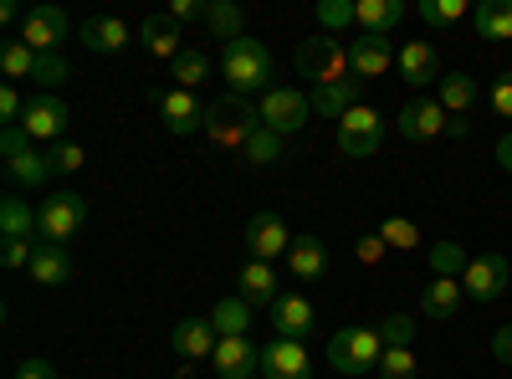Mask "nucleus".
<instances>
[{"mask_svg": "<svg viewBox=\"0 0 512 379\" xmlns=\"http://www.w3.org/2000/svg\"><path fill=\"white\" fill-rule=\"evenodd\" d=\"M272 52L262 47L256 36H241L231 47H221V77L231 82V98H246V93H272Z\"/></svg>", "mask_w": 512, "mask_h": 379, "instance_id": "nucleus-1", "label": "nucleus"}, {"mask_svg": "<svg viewBox=\"0 0 512 379\" xmlns=\"http://www.w3.org/2000/svg\"><path fill=\"white\" fill-rule=\"evenodd\" d=\"M384 359V339L379 328H338L328 339V369H338L344 379H364L374 374Z\"/></svg>", "mask_w": 512, "mask_h": 379, "instance_id": "nucleus-2", "label": "nucleus"}, {"mask_svg": "<svg viewBox=\"0 0 512 379\" xmlns=\"http://www.w3.org/2000/svg\"><path fill=\"white\" fill-rule=\"evenodd\" d=\"M297 72H303L313 88H328V82H354L349 72V41H338V36H313L297 47Z\"/></svg>", "mask_w": 512, "mask_h": 379, "instance_id": "nucleus-3", "label": "nucleus"}, {"mask_svg": "<svg viewBox=\"0 0 512 379\" xmlns=\"http://www.w3.org/2000/svg\"><path fill=\"white\" fill-rule=\"evenodd\" d=\"M256 129H262V108H251L246 98L210 103V113H205V139L221 144V149H246V139Z\"/></svg>", "mask_w": 512, "mask_h": 379, "instance_id": "nucleus-4", "label": "nucleus"}, {"mask_svg": "<svg viewBox=\"0 0 512 379\" xmlns=\"http://www.w3.org/2000/svg\"><path fill=\"white\" fill-rule=\"evenodd\" d=\"M82 221H88V200L72 195V190H57L36 205V241H47V246H67Z\"/></svg>", "mask_w": 512, "mask_h": 379, "instance_id": "nucleus-5", "label": "nucleus"}, {"mask_svg": "<svg viewBox=\"0 0 512 379\" xmlns=\"http://www.w3.org/2000/svg\"><path fill=\"white\" fill-rule=\"evenodd\" d=\"M384 144V113L359 103L344 113V123H338V154L344 159H369L374 149Z\"/></svg>", "mask_w": 512, "mask_h": 379, "instance_id": "nucleus-6", "label": "nucleus"}, {"mask_svg": "<svg viewBox=\"0 0 512 379\" xmlns=\"http://www.w3.org/2000/svg\"><path fill=\"white\" fill-rule=\"evenodd\" d=\"M308 118H313V93H297V88L262 93V123H267V129H277L282 139L297 134V129H308Z\"/></svg>", "mask_w": 512, "mask_h": 379, "instance_id": "nucleus-7", "label": "nucleus"}, {"mask_svg": "<svg viewBox=\"0 0 512 379\" xmlns=\"http://www.w3.org/2000/svg\"><path fill=\"white\" fill-rule=\"evenodd\" d=\"M67 123H72V108H67L57 93H36V98L26 103L21 129L31 134V144H62V139H67Z\"/></svg>", "mask_w": 512, "mask_h": 379, "instance_id": "nucleus-8", "label": "nucleus"}, {"mask_svg": "<svg viewBox=\"0 0 512 379\" xmlns=\"http://www.w3.org/2000/svg\"><path fill=\"white\" fill-rule=\"evenodd\" d=\"M154 108H159V118H164V129L175 134V139H190V134H205V103L195 98V93H185V88H164L159 98H154Z\"/></svg>", "mask_w": 512, "mask_h": 379, "instance_id": "nucleus-9", "label": "nucleus"}, {"mask_svg": "<svg viewBox=\"0 0 512 379\" xmlns=\"http://www.w3.org/2000/svg\"><path fill=\"white\" fill-rule=\"evenodd\" d=\"M507 282H512V267H507L502 251H482V257H472V267H466V277H461V287H466L472 303H497L507 292Z\"/></svg>", "mask_w": 512, "mask_h": 379, "instance_id": "nucleus-10", "label": "nucleus"}, {"mask_svg": "<svg viewBox=\"0 0 512 379\" xmlns=\"http://www.w3.org/2000/svg\"><path fill=\"white\" fill-rule=\"evenodd\" d=\"M292 231L272 216V210H256V216L246 221V251H251V262H277L292 251Z\"/></svg>", "mask_w": 512, "mask_h": 379, "instance_id": "nucleus-11", "label": "nucleus"}, {"mask_svg": "<svg viewBox=\"0 0 512 379\" xmlns=\"http://www.w3.org/2000/svg\"><path fill=\"white\" fill-rule=\"evenodd\" d=\"M446 123H451V113L441 108V98H410V103L400 108V139L431 144V139L446 134Z\"/></svg>", "mask_w": 512, "mask_h": 379, "instance_id": "nucleus-12", "label": "nucleus"}, {"mask_svg": "<svg viewBox=\"0 0 512 379\" xmlns=\"http://www.w3.org/2000/svg\"><path fill=\"white\" fill-rule=\"evenodd\" d=\"M67 31H72V21H67L62 6H31L26 21H21V41L31 52H57L67 41Z\"/></svg>", "mask_w": 512, "mask_h": 379, "instance_id": "nucleus-13", "label": "nucleus"}, {"mask_svg": "<svg viewBox=\"0 0 512 379\" xmlns=\"http://www.w3.org/2000/svg\"><path fill=\"white\" fill-rule=\"evenodd\" d=\"M272 328H277V339H297V344H303L308 333L318 328V308L303 298V292H282V298L272 303Z\"/></svg>", "mask_w": 512, "mask_h": 379, "instance_id": "nucleus-14", "label": "nucleus"}, {"mask_svg": "<svg viewBox=\"0 0 512 379\" xmlns=\"http://www.w3.org/2000/svg\"><path fill=\"white\" fill-rule=\"evenodd\" d=\"M216 344H221V333H216V323H210V318H180L175 328H169V349H175L185 364L210 359V354H216Z\"/></svg>", "mask_w": 512, "mask_h": 379, "instance_id": "nucleus-15", "label": "nucleus"}, {"mask_svg": "<svg viewBox=\"0 0 512 379\" xmlns=\"http://www.w3.org/2000/svg\"><path fill=\"white\" fill-rule=\"evenodd\" d=\"M262 379H313V359L297 339H272L262 349Z\"/></svg>", "mask_w": 512, "mask_h": 379, "instance_id": "nucleus-16", "label": "nucleus"}, {"mask_svg": "<svg viewBox=\"0 0 512 379\" xmlns=\"http://www.w3.org/2000/svg\"><path fill=\"white\" fill-rule=\"evenodd\" d=\"M210 369H216L221 379H256L262 374V349H256L251 339H221L216 354H210Z\"/></svg>", "mask_w": 512, "mask_h": 379, "instance_id": "nucleus-17", "label": "nucleus"}, {"mask_svg": "<svg viewBox=\"0 0 512 379\" xmlns=\"http://www.w3.org/2000/svg\"><path fill=\"white\" fill-rule=\"evenodd\" d=\"M395 67V41L390 36H354L349 41V72L354 77H384Z\"/></svg>", "mask_w": 512, "mask_h": 379, "instance_id": "nucleus-18", "label": "nucleus"}, {"mask_svg": "<svg viewBox=\"0 0 512 379\" xmlns=\"http://www.w3.org/2000/svg\"><path fill=\"white\" fill-rule=\"evenodd\" d=\"M400 82H410V88H431V82H441V57L431 41H405L400 47Z\"/></svg>", "mask_w": 512, "mask_h": 379, "instance_id": "nucleus-19", "label": "nucleus"}, {"mask_svg": "<svg viewBox=\"0 0 512 379\" xmlns=\"http://www.w3.org/2000/svg\"><path fill=\"white\" fill-rule=\"evenodd\" d=\"M461 303H466V287H461V277H431V287L420 292V313L431 318V323L456 318V313H461Z\"/></svg>", "mask_w": 512, "mask_h": 379, "instance_id": "nucleus-20", "label": "nucleus"}, {"mask_svg": "<svg viewBox=\"0 0 512 379\" xmlns=\"http://www.w3.org/2000/svg\"><path fill=\"white\" fill-rule=\"evenodd\" d=\"M139 47L149 52V57H159V62H175L185 47H180V21L175 16H149L144 26H139Z\"/></svg>", "mask_w": 512, "mask_h": 379, "instance_id": "nucleus-21", "label": "nucleus"}, {"mask_svg": "<svg viewBox=\"0 0 512 379\" xmlns=\"http://www.w3.org/2000/svg\"><path fill=\"white\" fill-rule=\"evenodd\" d=\"M236 287H241V298L251 303V308H272L282 292H277V267L272 262H246L241 272H236Z\"/></svg>", "mask_w": 512, "mask_h": 379, "instance_id": "nucleus-22", "label": "nucleus"}, {"mask_svg": "<svg viewBox=\"0 0 512 379\" xmlns=\"http://www.w3.org/2000/svg\"><path fill=\"white\" fill-rule=\"evenodd\" d=\"M77 41L88 52H123L128 47V26L118 16H88V21L77 26Z\"/></svg>", "mask_w": 512, "mask_h": 379, "instance_id": "nucleus-23", "label": "nucleus"}, {"mask_svg": "<svg viewBox=\"0 0 512 379\" xmlns=\"http://www.w3.org/2000/svg\"><path fill=\"white\" fill-rule=\"evenodd\" d=\"M287 272H292L297 282H318V277L328 272V246H323L318 236H297L292 251H287Z\"/></svg>", "mask_w": 512, "mask_h": 379, "instance_id": "nucleus-24", "label": "nucleus"}, {"mask_svg": "<svg viewBox=\"0 0 512 379\" xmlns=\"http://www.w3.org/2000/svg\"><path fill=\"white\" fill-rule=\"evenodd\" d=\"M354 11L364 36H390L405 21V0H354Z\"/></svg>", "mask_w": 512, "mask_h": 379, "instance_id": "nucleus-25", "label": "nucleus"}, {"mask_svg": "<svg viewBox=\"0 0 512 379\" xmlns=\"http://www.w3.org/2000/svg\"><path fill=\"white\" fill-rule=\"evenodd\" d=\"M31 282H41V287H67V282H72L67 246H47V241H41L36 257H31Z\"/></svg>", "mask_w": 512, "mask_h": 379, "instance_id": "nucleus-26", "label": "nucleus"}, {"mask_svg": "<svg viewBox=\"0 0 512 379\" xmlns=\"http://www.w3.org/2000/svg\"><path fill=\"white\" fill-rule=\"evenodd\" d=\"M205 31L221 41V47H231V41L246 36V11L236 6V0H210V11H205Z\"/></svg>", "mask_w": 512, "mask_h": 379, "instance_id": "nucleus-27", "label": "nucleus"}, {"mask_svg": "<svg viewBox=\"0 0 512 379\" xmlns=\"http://www.w3.org/2000/svg\"><path fill=\"white\" fill-rule=\"evenodd\" d=\"M359 108V82H328V88H313V113L344 123V113Z\"/></svg>", "mask_w": 512, "mask_h": 379, "instance_id": "nucleus-28", "label": "nucleus"}, {"mask_svg": "<svg viewBox=\"0 0 512 379\" xmlns=\"http://www.w3.org/2000/svg\"><path fill=\"white\" fill-rule=\"evenodd\" d=\"M472 26L482 41H512V0H482L472 11Z\"/></svg>", "mask_w": 512, "mask_h": 379, "instance_id": "nucleus-29", "label": "nucleus"}, {"mask_svg": "<svg viewBox=\"0 0 512 379\" xmlns=\"http://www.w3.org/2000/svg\"><path fill=\"white\" fill-rule=\"evenodd\" d=\"M210 323H216L221 339H246V328H251V303L241 298V292H231V298H221L216 308H210Z\"/></svg>", "mask_w": 512, "mask_h": 379, "instance_id": "nucleus-30", "label": "nucleus"}, {"mask_svg": "<svg viewBox=\"0 0 512 379\" xmlns=\"http://www.w3.org/2000/svg\"><path fill=\"white\" fill-rule=\"evenodd\" d=\"M477 98H482V88H477L466 72H446V77H441V108H446L451 118H466V113L477 108Z\"/></svg>", "mask_w": 512, "mask_h": 379, "instance_id": "nucleus-31", "label": "nucleus"}, {"mask_svg": "<svg viewBox=\"0 0 512 379\" xmlns=\"http://www.w3.org/2000/svg\"><path fill=\"white\" fill-rule=\"evenodd\" d=\"M282 149H287V139H282L277 129H267V123H262V129H256V134L246 139L241 159L251 164V170H267V164H277V159H282Z\"/></svg>", "mask_w": 512, "mask_h": 379, "instance_id": "nucleus-32", "label": "nucleus"}, {"mask_svg": "<svg viewBox=\"0 0 512 379\" xmlns=\"http://www.w3.org/2000/svg\"><path fill=\"white\" fill-rule=\"evenodd\" d=\"M0 236H36V205L21 195L0 200Z\"/></svg>", "mask_w": 512, "mask_h": 379, "instance_id": "nucleus-33", "label": "nucleus"}, {"mask_svg": "<svg viewBox=\"0 0 512 379\" xmlns=\"http://www.w3.org/2000/svg\"><path fill=\"white\" fill-rule=\"evenodd\" d=\"M425 262H431L436 277H466V267H472V251L456 246V241H436L431 251H425Z\"/></svg>", "mask_w": 512, "mask_h": 379, "instance_id": "nucleus-34", "label": "nucleus"}, {"mask_svg": "<svg viewBox=\"0 0 512 379\" xmlns=\"http://www.w3.org/2000/svg\"><path fill=\"white\" fill-rule=\"evenodd\" d=\"M205 77H210V57H205V52H190V47H185L175 62H169V82H175V88H185V93H195Z\"/></svg>", "mask_w": 512, "mask_h": 379, "instance_id": "nucleus-35", "label": "nucleus"}, {"mask_svg": "<svg viewBox=\"0 0 512 379\" xmlns=\"http://www.w3.org/2000/svg\"><path fill=\"white\" fill-rule=\"evenodd\" d=\"M6 175H11L16 185H26V190H41V185H47V175H52V159L36 154V149H26L21 159L6 164Z\"/></svg>", "mask_w": 512, "mask_h": 379, "instance_id": "nucleus-36", "label": "nucleus"}, {"mask_svg": "<svg viewBox=\"0 0 512 379\" xmlns=\"http://www.w3.org/2000/svg\"><path fill=\"white\" fill-rule=\"evenodd\" d=\"M0 72H6L11 82L36 77V52L26 47V41H6V47H0Z\"/></svg>", "mask_w": 512, "mask_h": 379, "instance_id": "nucleus-37", "label": "nucleus"}, {"mask_svg": "<svg viewBox=\"0 0 512 379\" xmlns=\"http://www.w3.org/2000/svg\"><path fill=\"white\" fill-rule=\"evenodd\" d=\"M379 339L384 349H415V318L410 313H390V318H379Z\"/></svg>", "mask_w": 512, "mask_h": 379, "instance_id": "nucleus-38", "label": "nucleus"}, {"mask_svg": "<svg viewBox=\"0 0 512 379\" xmlns=\"http://www.w3.org/2000/svg\"><path fill=\"white\" fill-rule=\"evenodd\" d=\"M318 26L333 36V31H349L359 26V11H354V0H318Z\"/></svg>", "mask_w": 512, "mask_h": 379, "instance_id": "nucleus-39", "label": "nucleus"}, {"mask_svg": "<svg viewBox=\"0 0 512 379\" xmlns=\"http://www.w3.org/2000/svg\"><path fill=\"white\" fill-rule=\"evenodd\" d=\"M379 236H384V246H390V251H415V246H420V226L405 221V216L379 221Z\"/></svg>", "mask_w": 512, "mask_h": 379, "instance_id": "nucleus-40", "label": "nucleus"}, {"mask_svg": "<svg viewBox=\"0 0 512 379\" xmlns=\"http://www.w3.org/2000/svg\"><path fill=\"white\" fill-rule=\"evenodd\" d=\"M374 374H379V379H415V374H420L415 349H384V359H379Z\"/></svg>", "mask_w": 512, "mask_h": 379, "instance_id": "nucleus-41", "label": "nucleus"}, {"mask_svg": "<svg viewBox=\"0 0 512 379\" xmlns=\"http://www.w3.org/2000/svg\"><path fill=\"white\" fill-rule=\"evenodd\" d=\"M466 11V0H420V16H425V26H456Z\"/></svg>", "mask_w": 512, "mask_h": 379, "instance_id": "nucleus-42", "label": "nucleus"}, {"mask_svg": "<svg viewBox=\"0 0 512 379\" xmlns=\"http://www.w3.org/2000/svg\"><path fill=\"white\" fill-rule=\"evenodd\" d=\"M31 257H36V236H0V262L11 272L31 267Z\"/></svg>", "mask_w": 512, "mask_h": 379, "instance_id": "nucleus-43", "label": "nucleus"}, {"mask_svg": "<svg viewBox=\"0 0 512 379\" xmlns=\"http://www.w3.org/2000/svg\"><path fill=\"white\" fill-rule=\"evenodd\" d=\"M52 170L57 175H77L82 170V164H88V149H82V144H72V139H62V144H52Z\"/></svg>", "mask_w": 512, "mask_h": 379, "instance_id": "nucleus-44", "label": "nucleus"}, {"mask_svg": "<svg viewBox=\"0 0 512 379\" xmlns=\"http://www.w3.org/2000/svg\"><path fill=\"white\" fill-rule=\"evenodd\" d=\"M31 82H41V88H57V82H67L62 52H36V77H31Z\"/></svg>", "mask_w": 512, "mask_h": 379, "instance_id": "nucleus-45", "label": "nucleus"}, {"mask_svg": "<svg viewBox=\"0 0 512 379\" xmlns=\"http://www.w3.org/2000/svg\"><path fill=\"white\" fill-rule=\"evenodd\" d=\"M487 103H492V113H497V118H507V123H512V72H502V77L492 82Z\"/></svg>", "mask_w": 512, "mask_h": 379, "instance_id": "nucleus-46", "label": "nucleus"}, {"mask_svg": "<svg viewBox=\"0 0 512 379\" xmlns=\"http://www.w3.org/2000/svg\"><path fill=\"white\" fill-rule=\"evenodd\" d=\"M354 257H359L364 267H379L384 257H390V246H384V236L374 231V236H359V246H354Z\"/></svg>", "mask_w": 512, "mask_h": 379, "instance_id": "nucleus-47", "label": "nucleus"}, {"mask_svg": "<svg viewBox=\"0 0 512 379\" xmlns=\"http://www.w3.org/2000/svg\"><path fill=\"white\" fill-rule=\"evenodd\" d=\"M0 118H6V129H16V123L26 118V98L16 88H0Z\"/></svg>", "mask_w": 512, "mask_h": 379, "instance_id": "nucleus-48", "label": "nucleus"}, {"mask_svg": "<svg viewBox=\"0 0 512 379\" xmlns=\"http://www.w3.org/2000/svg\"><path fill=\"white\" fill-rule=\"evenodd\" d=\"M26 149H31V134L21 129V123H16V129H6V134H0V154H6V164H11V159H21Z\"/></svg>", "mask_w": 512, "mask_h": 379, "instance_id": "nucleus-49", "label": "nucleus"}, {"mask_svg": "<svg viewBox=\"0 0 512 379\" xmlns=\"http://www.w3.org/2000/svg\"><path fill=\"white\" fill-rule=\"evenodd\" d=\"M205 11H210V0H169V16H175L180 26L185 21H205Z\"/></svg>", "mask_w": 512, "mask_h": 379, "instance_id": "nucleus-50", "label": "nucleus"}, {"mask_svg": "<svg viewBox=\"0 0 512 379\" xmlns=\"http://www.w3.org/2000/svg\"><path fill=\"white\" fill-rule=\"evenodd\" d=\"M16 379H62V374H57L52 359H26V364L16 369Z\"/></svg>", "mask_w": 512, "mask_h": 379, "instance_id": "nucleus-51", "label": "nucleus"}, {"mask_svg": "<svg viewBox=\"0 0 512 379\" xmlns=\"http://www.w3.org/2000/svg\"><path fill=\"white\" fill-rule=\"evenodd\" d=\"M492 359L512 369V323H502V328L492 333Z\"/></svg>", "mask_w": 512, "mask_h": 379, "instance_id": "nucleus-52", "label": "nucleus"}, {"mask_svg": "<svg viewBox=\"0 0 512 379\" xmlns=\"http://www.w3.org/2000/svg\"><path fill=\"white\" fill-rule=\"evenodd\" d=\"M497 164H502V175H512V134L497 139Z\"/></svg>", "mask_w": 512, "mask_h": 379, "instance_id": "nucleus-53", "label": "nucleus"}, {"mask_svg": "<svg viewBox=\"0 0 512 379\" xmlns=\"http://www.w3.org/2000/svg\"><path fill=\"white\" fill-rule=\"evenodd\" d=\"M0 21H6V26H16V21H26V11L16 6V0H6V6H0Z\"/></svg>", "mask_w": 512, "mask_h": 379, "instance_id": "nucleus-54", "label": "nucleus"}, {"mask_svg": "<svg viewBox=\"0 0 512 379\" xmlns=\"http://www.w3.org/2000/svg\"><path fill=\"white\" fill-rule=\"evenodd\" d=\"M446 134H451V139H466V134H472V123H466V118H451Z\"/></svg>", "mask_w": 512, "mask_h": 379, "instance_id": "nucleus-55", "label": "nucleus"}, {"mask_svg": "<svg viewBox=\"0 0 512 379\" xmlns=\"http://www.w3.org/2000/svg\"><path fill=\"white\" fill-rule=\"evenodd\" d=\"M256 379H262V374H256Z\"/></svg>", "mask_w": 512, "mask_h": 379, "instance_id": "nucleus-56", "label": "nucleus"}]
</instances>
